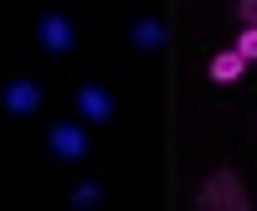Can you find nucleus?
<instances>
[{
    "label": "nucleus",
    "mask_w": 257,
    "mask_h": 211,
    "mask_svg": "<svg viewBox=\"0 0 257 211\" xmlns=\"http://www.w3.org/2000/svg\"><path fill=\"white\" fill-rule=\"evenodd\" d=\"M36 36H41V47H47L52 57H62V52H72V41H77V31H72V21H67V16H57V11H47V16H41V26H36Z\"/></svg>",
    "instance_id": "f03ea898"
},
{
    "label": "nucleus",
    "mask_w": 257,
    "mask_h": 211,
    "mask_svg": "<svg viewBox=\"0 0 257 211\" xmlns=\"http://www.w3.org/2000/svg\"><path fill=\"white\" fill-rule=\"evenodd\" d=\"M47 150H52L57 160H88V134H82L77 124H52Z\"/></svg>",
    "instance_id": "7ed1b4c3"
},
{
    "label": "nucleus",
    "mask_w": 257,
    "mask_h": 211,
    "mask_svg": "<svg viewBox=\"0 0 257 211\" xmlns=\"http://www.w3.org/2000/svg\"><path fill=\"white\" fill-rule=\"evenodd\" d=\"M0 103H6V114L26 119V114H36V109H41V88H36L31 77H11V82H6V98H0Z\"/></svg>",
    "instance_id": "20e7f679"
},
{
    "label": "nucleus",
    "mask_w": 257,
    "mask_h": 211,
    "mask_svg": "<svg viewBox=\"0 0 257 211\" xmlns=\"http://www.w3.org/2000/svg\"><path fill=\"white\" fill-rule=\"evenodd\" d=\"M211 82H221V88H226V82H242V72H247V57L237 52V47H226V52H216V57H211Z\"/></svg>",
    "instance_id": "423d86ee"
},
{
    "label": "nucleus",
    "mask_w": 257,
    "mask_h": 211,
    "mask_svg": "<svg viewBox=\"0 0 257 211\" xmlns=\"http://www.w3.org/2000/svg\"><path fill=\"white\" fill-rule=\"evenodd\" d=\"M77 114L88 119V124H108L113 119V98L98 88V82H82L77 88Z\"/></svg>",
    "instance_id": "39448f33"
},
{
    "label": "nucleus",
    "mask_w": 257,
    "mask_h": 211,
    "mask_svg": "<svg viewBox=\"0 0 257 211\" xmlns=\"http://www.w3.org/2000/svg\"><path fill=\"white\" fill-rule=\"evenodd\" d=\"M237 52H242L247 62H257V26H242V31H237Z\"/></svg>",
    "instance_id": "6e6552de"
},
{
    "label": "nucleus",
    "mask_w": 257,
    "mask_h": 211,
    "mask_svg": "<svg viewBox=\"0 0 257 211\" xmlns=\"http://www.w3.org/2000/svg\"><path fill=\"white\" fill-rule=\"evenodd\" d=\"M196 206H206V211H247V185L237 180V170H211L196 185Z\"/></svg>",
    "instance_id": "f257e3e1"
},
{
    "label": "nucleus",
    "mask_w": 257,
    "mask_h": 211,
    "mask_svg": "<svg viewBox=\"0 0 257 211\" xmlns=\"http://www.w3.org/2000/svg\"><path fill=\"white\" fill-rule=\"evenodd\" d=\"M98 185H77V191H72V206H82V211H88V206H98Z\"/></svg>",
    "instance_id": "1a4fd4ad"
},
{
    "label": "nucleus",
    "mask_w": 257,
    "mask_h": 211,
    "mask_svg": "<svg viewBox=\"0 0 257 211\" xmlns=\"http://www.w3.org/2000/svg\"><path fill=\"white\" fill-rule=\"evenodd\" d=\"M237 21L242 26H257V0H237Z\"/></svg>",
    "instance_id": "9d476101"
},
{
    "label": "nucleus",
    "mask_w": 257,
    "mask_h": 211,
    "mask_svg": "<svg viewBox=\"0 0 257 211\" xmlns=\"http://www.w3.org/2000/svg\"><path fill=\"white\" fill-rule=\"evenodd\" d=\"M128 41H134V47L139 52H160L165 47V41H170V26H165V21H134V31H128Z\"/></svg>",
    "instance_id": "0eeeda50"
}]
</instances>
